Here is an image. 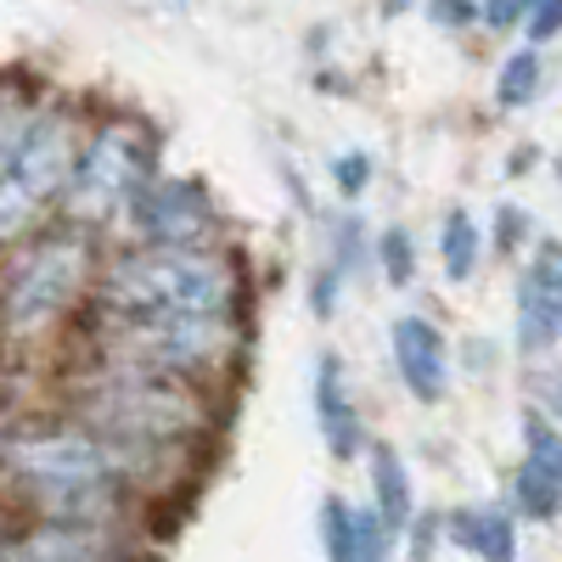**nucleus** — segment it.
I'll return each instance as SVG.
<instances>
[{
  "label": "nucleus",
  "instance_id": "nucleus-1",
  "mask_svg": "<svg viewBox=\"0 0 562 562\" xmlns=\"http://www.w3.org/2000/svg\"><path fill=\"white\" fill-rule=\"evenodd\" d=\"M90 119L74 102L23 97V85L7 90V119H0V243L23 248L57 220L68 186L85 158Z\"/></svg>",
  "mask_w": 562,
  "mask_h": 562
},
{
  "label": "nucleus",
  "instance_id": "nucleus-2",
  "mask_svg": "<svg viewBox=\"0 0 562 562\" xmlns=\"http://www.w3.org/2000/svg\"><path fill=\"white\" fill-rule=\"evenodd\" d=\"M57 405L79 411L85 422H97L119 439L164 445V450H198L220 428V389L158 378V371H135V366H108V360H85L79 371H68Z\"/></svg>",
  "mask_w": 562,
  "mask_h": 562
},
{
  "label": "nucleus",
  "instance_id": "nucleus-3",
  "mask_svg": "<svg viewBox=\"0 0 562 562\" xmlns=\"http://www.w3.org/2000/svg\"><path fill=\"white\" fill-rule=\"evenodd\" d=\"M243 270L231 248H113L102 259L85 315L147 321V315H237Z\"/></svg>",
  "mask_w": 562,
  "mask_h": 562
},
{
  "label": "nucleus",
  "instance_id": "nucleus-4",
  "mask_svg": "<svg viewBox=\"0 0 562 562\" xmlns=\"http://www.w3.org/2000/svg\"><path fill=\"white\" fill-rule=\"evenodd\" d=\"M102 237L68 220H52L23 248H7V344L12 355L40 349L68 321L90 310L102 276Z\"/></svg>",
  "mask_w": 562,
  "mask_h": 562
},
{
  "label": "nucleus",
  "instance_id": "nucleus-5",
  "mask_svg": "<svg viewBox=\"0 0 562 562\" xmlns=\"http://www.w3.org/2000/svg\"><path fill=\"white\" fill-rule=\"evenodd\" d=\"M90 349L85 360L158 371V378L225 389L243 360V321L237 315H147V321H102L85 315Z\"/></svg>",
  "mask_w": 562,
  "mask_h": 562
},
{
  "label": "nucleus",
  "instance_id": "nucleus-6",
  "mask_svg": "<svg viewBox=\"0 0 562 562\" xmlns=\"http://www.w3.org/2000/svg\"><path fill=\"white\" fill-rule=\"evenodd\" d=\"M158 175H164L158 169V130L135 113H102V119H90L85 158H79V175L68 186L57 220L108 237V231L124 225L130 203L147 192Z\"/></svg>",
  "mask_w": 562,
  "mask_h": 562
},
{
  "label": "nucleus",
  "instance_id": "nucleus-7",
  "mask_svg": "<svg viewBox=\"0 0 562 562\" xmlns=\"http://www.w3.org/2000/svg\"><path fill=\"white\" fill-rule=\"evenodd\" d=\"M124 248H225V220L209 186L192 175H158L113 231Z\"/></svg>",
  "mask_w": 562,
  "mask_h": 562
},
{
  "label": "nucleus",
  "instance_id": "nucleus-8",
  "mask_svg": "<svg viewBox=\"0 0 562 562\" xmlns=\"http://www.w3.org/2000/svg\"><path fill=\"white\" fill-rule=\"evenodd\" d=\"M0 562H153L140 524H57L12 518Z\"/></svg>",
  "mask_w": 562,
  "mask_h": 562
},
{
  "label": "nucleus",
  "instance_id": "nucleus-9",
  "mask_svg": "<svg viewBox=\"0 0 562 562\" xmlns=\"http://www.w3.org/2000/svg\"><path fill=\"white\" fill-rule=\"evenodd\" d=\"M310 416H315V434H321L326 456H333L338 467H349L355 456L371 450L366 416H360L355 389H349V366L333 349H321L315 366H310Z\"/></svg>",
  "mask_w": 562,
  "mask_h": 562
},
{
  "label": "nucleus",
  "instance_id": "nucleus-10",
  "mask_svg": "<svg viewBox=\"0 0 562 562\" xmlns=\"http://www.w3.org/2000/svg\"><path fill=\"white\" fill-rule=\"evenodd\" d=\"M7 501H12V518H57V524H140L153 506L130 484H63V490H34Z\"/></svg>",
  "mask_w": 562,
  "mask_h": 562
},
{
  "label": "nucleus",
  "instance_id": "nucleus-11",
  "mask_svg": "<svg viewBox=\"0 0 562 562\" xmlns=\"http://www.w3.org/2000/svg\"><path fill=\"white\" fill-rule=\"evenodd\" d=\"M389 355L400 371V389L416 405H445L450 394V338L434 315H394L389 326Z\"/></svg>",
  "mask_w": 562,
  "mask_h": 562
},
{
  "label": "nucleus",
  "instance_id": "nucleus-12",
  "mask_svg": "<svg viewBox=\"0 0 562 562\" xmlns=\"http://www.w3.org/2000/svg\"><path fill=\"white\" fill-rule=\"evenodd\" d=\"M512 333H518L524 360H540L546 349L562 344V281H557L546 248L518 270V288H512Z\"/></svg>",
  "mask_w": 562,
  "mask_h": 562
},
{
  "label": "nucleus",
  "instance_id": "nucleus-13",
  "mask_svg": "<svg viewBox=\"0 0 562 562\" xmlns=\"http://www.w3.org/2000/svg\"><path fill=\"white\" fill-rule=\"evenodd\" d=\"M445 540L467 551L473 562H518V512L490 506V501H467L445 512Z\"/></svg>",
  "mask_w": 562,
  "mask_h": 562
},
{
  "label": "nucleus",
  "instance_id": "nucleus-14",
  "mask_svg": "<svg viewBox=\"0 0 562 562\" xmlns=\"http://www.w3.org/2000/svg\"><path fill=\"white\" fill-rule=\"evenodd\" d=\"M366 473H371V506H378V518L394 529V540H411V529H416V518H422V506H416V484H411L405 456H400L389 439H371Z\"/></svg>",
  "mask_w": 562,
  "mask_h": 562
},
{
  "label": "nucleus",
  "instance_id": "nucleus-15",
  "mask_svg": "<svg viewBox=\"0 0 562 562\" xmlns=\"http://www.w3.org/2000/svg\"><path fill=\"white\" fill-rule=\"evenodd\" d=\"M439 265H445V281H473V270L484 265V231L473 220V209H445L439 220Z\"/></svg>",
  "mask_w": 562,
  "mask_h": 562
},
{
  "label": "nucleus",
  "instance_id": "nucleus-16",
  "mask_svg": "<svg viewBox=\"0 0 562 562\" xmlns=\"http://www.w3.org/2000/svg\"><path fill=\"white\" fill-rule=\"evenodd\" d=\"M512 512L529 524H557L562 518V479L546 473L535 456H518L512 467Z\"/></svg>",
  "mask_w": 562,
  "mask_h": 562
},
{
  "label": "nucleus",
  "instance_id": "nucleus-17",
  "mask_svg": "<svg viewBox=\"0 0 562 562\" xmlns=\"http://www.w3.org/2000/svg\"><path fill=\"white\" fill-rule=\"evenodd\" d=\"M540 90H546V52L540 45H518V52L501 63V74H495V108L501 113H524V108H535Z\"/></svg>",
  "mask_w": 562,
  "mask_h": 562
},
{
  "label": "nucleus",
  "instance_id": "nucleus-18",
  "mask_svg": "<svg viewBox=\"0 0 562 562\" xmlns=\"http://www.w3.org/2000/svg\"><path fill=\"white\" fill-rule=\"evenodd\" d=\"M326 265H333L344 281H355L366 265H378V237H366L360 209H344L333 225H326Z\"/></svg>",
  "mask_w": 562,
  "mask_h": 562
},
{
  "label": "nucleus",
  "instance_id": "nucleus-19",
  "mask_svg": "<svg viewBox=\"0 0 562 562\" xmlns=\"http://www.w3.org/2000/svg\"><path fill=\"white\" fill-rule=\"evenodd\" d=\"M315 540H321L326 562H360L355 501H344V495H321V512H315Z\"/></svg>",
  "mask_w": 562,
  "mask_h": 562
},
{
  "label": "nucleus",
  "instance_id": "nucleus-20",
  "mask_svg": "<svg viewBox=\"0 0 562 562\" xmlns=\"http://www.w3.org/2000/svg\"><path fill=\"white\" fill-rule=\"evenodd\" d=\"M378 270L389 288H411L416 281V237L405 225H383L378 231Z\"/></svg>",
  "mask_w": 562,
  "mask_h": 562
},
{
  "label": "nucleus",
  "instance_id": "nucleus-21",
  "mask_svg": "<svg viewBox=\"0 0 562 562\" xmlns=\"http://www.w3.org/2000/svg\"><path fill=\"white\" fill-rule=\"evenodd\" d=\"M371 175H378L371 153H360V147H344V153L333 158V192H338L344 203H360V198H366V186H371Z\"/></svg>",
  "mask_w": 562,
  "mask_h": 562
},
{
  "label": "nucleus",
  "instance_id": "nucleus-22",
  "mask_svg": "<svg viewBox=\"0 0 562 562\" xmlns=\"http://www.w3.org/2000/svg\"><path fill=\"white\" fill-rule=\"evenodd\" d=\"M355 529H360V562H394V529L378 518V506H355Z\"/></svg>",
  "mask_w": 562,
  "mask_h": 562
},
{
  "label": "nucleus",
  "instance_id": "nucleus-23",
  "mask_svg": "<svg viewBox=\"0 0 562 562\" xmlns=\"http://www.w3.org/2000/svg\"><path fill=\"white\" fill-rule=\"evenodd\" d=\"M434 29L445 34H461V29H484V0H422Z\"/></svg>",
  "mask_w": 562,
  "mask_h": 562
},
{
  "label": "nucleus",
  "instance_id": "nucleus-24",
  "mask_svg": "<svg viewBox=\"0 0 562 562\" xmlns=\"http://www.w3.org/2000/svg\"><path fill=\"white\" fill-rule=\"evenodd\" d=\"M344 288H349V281H344L333 265L321 259V265L310 270V315H315V321H333V315H338V299H344Z\"/></svg>",
  "mask_w": 562,
  "mask_h": 562
},
{
  "label": "nucleus",
  "instance_id": "nucleus-25",
  "mask_svg": "<svg viewBox=\"0 0 562 562\" xmlns=\"http://www.w3.org/2000/svg\"><path fill=\"white\" fill-rule=\"evenodd\" d=\"M524 237H529V214H524L518 203H501V209H495V243H490V248H495V254H518Z\"/></svg>",
  "mask_w": 562,
  "mask_h": 562
},
{
  "label": "nucleus",
  "instance_id": "nucleus-26",
  "mask_svg": "<svg viewBox=\"0 0 562 562\" xmlns=\"http://www.w3.org/2000/svg\"><path fill=\"white\" fill-rule=\"evenodd\" d=\"M529 12H535V0H484V29L490 34H512V29L524 34Z\"/></svg>",
  "mask_w": 562,
  "mask_h": 562
},
{
  "label": "nucleus",
  "instance_id": "nucleus-27",
  "mask_svg": "<svg viewBox=\"0 0 562 562\" xmlns=\"http://www.w3.org/2000/svg\"><path fill=\"white\" fill-rule=\"evenodd\" d=\"M557 34H562V0H535V12H529V23H524V40L546 52Z\"/></svg>",
  "mask_w": 562,
  "mask_h": 562
},
{
  "label": "nucleus",
  "instance_id": "nucleus-28",
  "mask_svg": "<svg viewBox=\"0 0 562 562\" xmlns=\"http://www.w3.org/2000/svg\"><path fill=\"white\" fill-rule=\"evenodd\" d=\"M540 400H546V411L562 422V366H557V371H546V394H540Z\"/></svg>",
  "mask_w": 562,
  "mask_h": 562
},
{
  "label": "nucleus",
  "instance_id": "nucleus-29",
  "mask_svg": "<svg viewBox=\"0 0 562 562\" xmlns=\"http://www.w3.org/2000/svg\"><path fill=\"white\" fill-rule=\"evenodd\" d=\"M411 7H416V0H378L383 18H400V12H411Z\"/></svg>",
  "mask_w": 562,
  "mask_h": 562
},
{
  "label": "nucleus",
  "instance_id": "nucleus-30",
  "mask_svg": "<svg viewBox=\"0 0 562 562\" xmlns=\"http://www.w3.org/2000/svg\"><path fill=\"white\" fill-rule=\"evenodd\" d=\"M551 248V270H557V281H562V243H546Z\"/></svg>",
  "mask_w": 562,
  "mask_h": 562
}]
</instances>
